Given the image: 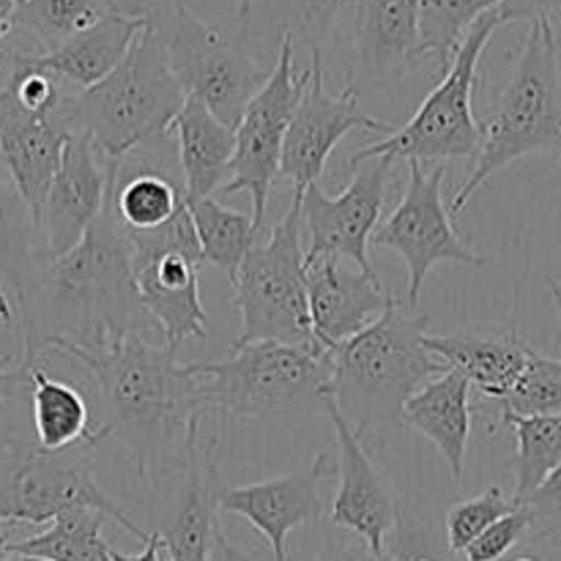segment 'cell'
Segmentation results:
<instances>
[{
	"label": "cell",
	"mask_w": 561,
	"mask_h": 561,
	"mask_svg": "<svg viewBox=\"0 0 561 561\" xmlns=\"http://www.w3.org/2000/svg\"><path fill=\"white\" fill-rule=\"evenodd\" d=\"M104 520L110 518L102 510H69L38 535L9 540V551L49 561H113V548L102 535Z\"/></svg>",
	"instance_id": "32"
},
{
	"label": "cell",
	"mask_w": 561,
	"mask_h": 561,
	"mask_svg": "<svg viewBox=\"0 0 561 561\" xmlns=\"http://www.w3.org/2000/svg\"><path fill=\"white\" fill-rule=\"evenodd\" d=\"M175 151L186 197H211L225 186L236 153V129L219 121L197 96H186L173 121Z\"/></svg>",
	"instance_id": "26"
},
{
	"label": "cell",
	"mask_w": 561,
	"mask_h": 561,
	"mask_svg": "<svg viewBox=\"0 0 561 561\" xmlns=\"http://www.w3.org/2000/svg\"><path fill=\"white\" fill-rule=\"evenodd\" d=\"M444 179L447 168L436 164L427 170L425 162L409 159V186L403 201L383 219L373 233L370 244L398 252L409 268V290L405 301L420 307L422 285L438 263H460V266H488L491 255H477L460 241L453 225L449 203H444Z\"/></svg>",
	"instance_id": "13"
},
{
	"label": "cell",
	"mask_w": 561,
	"mask_h": 561,
	"mask_svg": "<svg viewBox=\"0 0 561 561\" xmlns=\"http://www.w3.org/2000/svg\"><path fill=\"white\" fill-rule=\"evenodd\" d=\"M16 5H20V0H0V44H3V38L14 27Z\"/></svg>",
	"instance_id": "45"
},
{
	"label": "cell",
	"mask_w": 561,
	"mask_h": 561,
	"mask_svg": "<svg viewBox=\"0 0 561 561\" xmlns=\"http://www.w3.org/2000/svg\"><path fill=\"white\" fill-rule=\"evenodd\" d=\"M546 151H561L559 38L553 20H535L520 42L507 88L488 121H482V146L474 170L449 201L453 217L466 211L471 197L499 170Z\"/></svg>",
	"instance_id": "5"
},
{
	"label": "cell",
	"mask_w": 561,
	"mask_h": 561,
	"mask_svg": "<svg viewBox=\"0 0 561 561\" xmlns=\"http://www.w3.org/2000/svg\"><path fill=\"white\" fill-rule=\"evenodd\" d=\"M135 250V285L142 307L162 332V343L181 348L186 337H206L208 316L201 301L206 263L190 206L162 228L126 233Z\"/></svg>",
	"instance_id": "11"
},
{
	"label": "cell",
	"mask_w": 561,
	"mask_h": 561,
	"mask_svg": "<svg viewBox=\"0 0 561 561\" xmlns=\"http://www.w3.org/2000/svg\"><path fill=\"white\" fill-rule=\"evenodd\" d=\"M148 22H157L162 31L170 69L186 96L206 102L219 121L236 129L244 107L268 77L244 33L233 20L228 25L203 20L186 9L184 0L168 3Z\"/></svg>",
	"instance_id": "10"
},
{
	"label": "cell",
	"mask_w": 561,
	"mask_h": 561,
	"mask_svg": "<svg viewBox=\"0 0 561 561\" xmlns=\"http://www.w3.org/2000/svg\"><path fill=\"white\" fill-rule=\"evenodd\" d=\"M203 411L192 425L179 460V480L168 499H151L157 531L168 561H211L219 531V460L217 436Z\"/></svg>",
	"instance_id": "14"
},
{
	"label": "cell",
	"mask_w": 561,
	"mask_h": 561,
	"mask_svg": "<svg viewBox=\"0 0 561 561\" xmlns=\"http://www.w3.org/2000/svg\"><path fill=\"white\" fill-rule=\"evenodd\" d=\"M184 102L162 31L146 20L126 58L96 85L71 96L69 124L91 137L104 162L121 168L129 153L164 157L173 151V121Z\"/></svg>",
	"instance_id": "3"
},
{
	"label": "cell",
	"mask_w": 561,
	"mask_h": 561,
	"mask_svg": "<svg viewBox=\"0 0 561 561\" xmlns=\"http://www.w3.org/2000/svg\"><path fill=\"white\" fill-rule=\"evenodd\" d=\"M0 82H3V77H0Z\"/></svg>",
	"instance_id": "50"
},
{
	"label": "cell",
	"mask_w": 561,
	"mask_h": 561,
	"mask_svg": "<svg viewBox=\"0 0 561 561\" xmlns=\"http://www.w3.org/2000/svg\"><path fill=\"white\" fill-rule=\"evenodd\" d=\"M38 359H42V354L22 348V359L14 367H9V370H0V403L3 400H20L25 394L31 398V370L33 362Z\"/></svg>",
	"instance_id": "40"
},
{
	"label": "cell",
	"mask_w": 561,
	"mask_h": 561,
	"mask_svg": "<svg viewBox=\"0 0 561 561\" xmlns=\"http://www.w3.org/2000/svg\"><path fill=\"white\" fill-rule=\"evenodd\" d=\"M499 411L520 416L561 414V359L542 356L531 348L524 373L504 398L496 400Z\"/></svg>",
	"instance_id": "35"
},
{
	"label": "cell",
	"mask_w": 561,
	"mask_h": 561,
	"mask_svg": "<svg viewBox=\"0 0 561 561\" xmlns=\"http://www.w3.org/2000/svg\"><path fill=\"white\" fill-rule=\"evenodd\" d=\"M387 551L394 561H466L463 553L447 546V537L442 540L433 526L409 507H400Z\"/></svg>",
	"instance_id": "37"
},
{
	"label": "cell",
	"mask_w": 561,
	"mask_h": 561,
	"mask_svg": "<svg viewBox=\"0 0 561 561\" xmlns=\"http://www.w3.org/2000/svg\"><path fill=\"white\" fill-rule=\"evenodd\" d=\"M0 561H16V553L9 551V537H5V529H0Z\"/></svg>",
	"instance_id": "46"
},
{
	"label": "cell",
	"mask_w": 561,
	"mask_h": 561,
	"mask_svg": "<svg viewBox=\"0 0 561 561\" xmlns=\"http://www.w3.org/2000/svg\"><path fill=\"white\" fill-rule=\"evenodd\" d=\"M113 190L85 236L44 261L36 290L20 307L25 351L38 354L47 337L96 348L151 321L137 294L135 250L115 214Z\"/></svg>",
	"instance_id": "2"
},
{
	"label": "cell",
	"mask_w": 561,
	"mask_h": 561,
	"mask_svg": "<svg viewBox=\"0 0 561 561\" xmlns=\"http://www.w3.org/2000/svg\"><path fill=\"white\" fill-rule=\"evenodd\" d=\"M301 190H294L288 211L255 241L230 277L241 332L233 345L279 340V343H318L307 296V250L301 244Z\"/></svg>",
	"instance_id": "7"
},
{
	"label": "cell",
	"mask_w": 561,
	"mask_h": 561,
	"mask_svg": "<svg viewBox=\"0 0 561 561\" xmlns=\"http://www.w3.org/2000/svg\"><path fill=\"white\" fill-rule=\"evenodd\" d=\"M504 22H535V20H557L561 16V0H502L499 5Z\"/></svg>",
	"instance_id": "41"
},
{
	"label": "cell",
	"mask_w": 561,
	"mask_h": 561,
	"mask_svg": "<svg viewBox=\"0 0 561 561\" xmlns=\"http://www.w3.org/2000/svg\"><path fill=\"white\" fill-rule=\"evenodd\" d=\"M316 561H394L387 553H376L359 542V546H329Z\"/></svg>",
	"instance_id": "42"
},
{
	"label": "cell",
	"mask_w": 561,
	"mask_h": 561,
	"mask_svg": "<svg viewBox=\"0 0 561 561\" xmlns=\"http://www.w3.org/2000/svg\"><path fill=\"white\" fill-rule=\"evenodd\" d=\"M427 316L392 296L387 310L332 356V403L359 433L400 425L403 409L431 378L449 370L425 345Z\"/></svg>",
	"instance_id": "4"
},
{
	"label": "cell",
	"mask_w": 561,
	"mask_h": 561,
	"mask_svg": "<svg viewBox=\"0 0 561 561\" xmlns=\"http://www.w3.org/2000/svg\"><path fill=\"white\" fill-rule=\"evenodd\" d=\"M425 345L491 400L504 398L515 387L531 354V345L515 332L480 327L460 329L455 334H425Z\"/></svg>",
	"instance_id": "23"
},
{
	"label": "cell",
	"mask_w": 561,
	"mask_h": 561,
	"mask_svg": "<svg viewBox=\"0 0 561 561\" xmlns=\"http://www.w3.org/2000/svg\"><path fill=\"white\" fill-rule=\"evenodd\" d=\"M186 206H190L192 222H195L203 257L206 263L222 268L230 279L261 233L255 217L222 206L214 197H186Z\"/></svg>",
	"instance_id": "33"
},
{
	"label": "cell",
	"mask_w": 561,
	"mask_h": 561,
	"mask_svg": "<svg viewBox=\"0 0 561 561\" xmlns=\"http://www.w3.org/2000/svg\"><path fill=\"white\" fill-rule=\"evenodd\" d=\"M394 162L398 159L387 153L359 162L351 168L354 179L337 197L327 195L318 184L301 190V222L310 236L307 261L321 255H340L345 261H354L365 272H373L367 247L381 222L389 173Z\"/></svg>",
	"instance_id": "15"
},
{
	"label": "cell",
	"mask_w": 561,
	"mask_h": 561,
	"mask_svg": "<svg viewBox=\"0 0 561 561\" xmlns=\"http://www.w3.org/2000/svg\"><path fill=\"white\" fill-rule=\"evenodd\" d=\"M66 354L82 362L96 381L102 422L99 442L115 438L131 453L140 485L148 493L162 485L173 455H184L192 425L203 411L197 362H179V348L151 345L140 332L85 348L64 337H47L38 354Z\"/></svg>",
	"instance_id": "1"
},
{
	"label": "cell",
	"mask_w": 561,
	"mask_h": 561,
	"mask_svg": "<svg viewBox=\"0 0 561 561\" xmlns=\"http://www.w3.org/2000/svg\"><path fill=\"white\" fill-rule=\"evenodd\" d=\"M471 392L474 387L469 378L449 367L442 376L431 378L403 409L405 425L420 431L444 455L455 485L463 482L471 436Z\"/></svg>",
	"instance_id": "25"
},
{
	"label": "cell",
	"mask_w": 561,
	"mask_h": 561,
	"mask_svg": "<svg viewBox=\"0 0 561 561\" xmlns=\"http://www.w3.org/2000/svg\"><path fill=\"white\" fill-rule=\"evenodd\" d=\"M211 561H255V559L247 557V553H241L239 548H236L233 542L228 540V535H225V531H222V526H219L217 540H214Z\"/></svg>",
	"instance_id": "44"
},
{
	"label": "cell",
	"mask_w": 561,
	"mask_h": 561,
	"mask_svg": "<svg viewBox=\"0 0 561 561\" xmlns=\"http://www.w3.org/2000/svg\"><path fill=\"white\" fill-rule=\"evenodd\" d=\"M307 85H310V71H296V42L285 38L283 47L277 49L274 69L268 71L266 82L257 88L236 124L230 179L219 192L225 197L236 192H250L257 230L266 222L268 197L283 168L285 135Z\"/></svg>",
	"instance_id": "12"
},
{
	"label": "cell",
	"mask_w": 561,
	"mask_h": 561,
	"mask_svg": "<svg viewBox=\"0 0 561 561\" xmlns=\"http://www.w3.org/2000/svg\"><path fill=\"white\" fill-rule=\"evenodd\" d=\"M337 474L329 453H318L305 469L274 480L252 482L219 491V510L244 518L272 546L274 561H288L290 531L312 524L323 515L321 482Z\"/></svg>",
	"instance_id": "18"
},
{
	"label": "cell",
	"mask_w": 561,
	"mask_h": 561,
	"mask_svg": "<svg viewBox=\"0 0 561 561\" xmlns=\"http://www.w3.org/2000/svg\"><path fill=\"white\" fill-rule=\"evenodd\" d=\"M378 131L392 135V124L365 113L359 104V88L345 82L343 93H329L323 77V55H312L310 85L290 118L283 148L279 175L294 184V190L318 184L327 173V164L337 142L351 131Z\"/></svg>",
	"instance_id": "16"
},
{
	"label": "cell",
	"mask_w": 561,
	"mask_h": 561,
	"mask_svg": "<svg viewBox=\"0 0 561 561\" xmlns=\"http://www.w3.org/2000/svg\"><path fill=\"white\" fill-rule=\"evenodd\" d=\"M69 102L53 113H42L25 107L14 91L0 82V159L38 228L64 146L75 131L69 124Z\"/></svg>",
	"instance_id": "17"
},
{
	"label": "cell",
	"mask_w": 561,
	"mask_h": 561,
	"mask_svg": "<svg viewBox=\"0 0 561 561\" xmlns=\"http://www.w3.org/2000/svg\"><path fill=\"white\" fill-rule=\"evenodd\" d=\"M157 159L162 157L137 151L121 162L124 168H129V173H118V179H115L113 206L126 233L162 228L184 208V186L175 184L170 173L153 168Z\"/></svg>",
	"instance_id": "28"
},
{
	"label": "cell",
	"mask_w": 561,
	"mask_h": 561,
	"mask_svg": "<svg viewBox=\"0 0 561 561\" xmlns=\"http://www.w3.org/2000/svg\"><path fill=\"white\" fill-rule=\"evenodd\" d=\"M515 507H518L515 496H507L502 488H488L480 496L458 502L447 513V524H444L447 546L453 548L455 553H463L488 526L496 524V520L504 518L507 513H513Z\"/></svg>",
	"instance_id": "36"
},
{
	"label": "cell",
	"mask_w": 561,
	"mask_h": 561,
	"mask_svg": "<svg viewBox=\"0 0 561 561\" xmlns=\"http://www.w3.org/2000/svg\"><path fill=\"white\" fill-rule=\"evenodd\" d=\"M197 370L203 405L236 420L327 414L332 400V356L321 343L257 340L219 362H197Z\"/></svg>",
	"instance_id": "6"
},
{
	"label": "cell",
	"mask_w": 561,
	"mask_h": 561,
	"mask_svg": "<svg viewBox=\"0 0 561 561\" xmlns=\"http://www.w3.org/2000/svg\"><path fill=\"white\" fill-rule=\"evenodd\" d=\"M113 561H168V557H164L162 535L153 529L151 537L146 540V548H142L140 553H135V557H126V553L113 551Z\"/></svg>",
	"instance_id": "43"
},
{
	"label": "cell",
	"mask_w": 561,
	"mask_h": 561,
	"mask_svg": "<svg viewBox=\"0 0 561 561\" xmlns=\"http://www.w3.org/2000/svg\"><path fill=\"white\" fill-rule=\"evenodd\" d=\"M118 168L104 162L85 131H71L42 211L47 261L69 252L102 214Z\"/></svg>",
	"instance_id": "19"
},
{
	"label": "cell",
	"mask_w": 561,
	"mask_h": 561,
	"mask_svg": "<svg viewBox=\"0 0 561 561\" xmlns=\"http://www.w3.org/2000/svg\"><path fill=\"white\" fill-rule=\"evenodd\" d=\"M535 537V520L526 504H518L513 513L488 526L474 542L463 551L466 561H504L524 540Z\"/></svg>",
	"instance_id": "38"
},
{
	"label": "cell",
	"mask_w": 561,
	"mask_h": 561,
	"mask_svg": "<svg viewBox=\"0 0 561 561\" xmlns=\"http://www.w3.org/2000/svg\"><path fill=\"white\" fill-rule=\"evenodd\" d=\"M504 561H542L540 557H531V553H520V557H507Z\"/></svg>",
	"instance_id": "48"
},
{
	"label": "cell",
	"mask_w": 561,
	"mask_h": 561,
	"mask_svg": "<svg viewBox=\"0 0 561 561\" xmlns=\"http://www.w3.org/2000/svg\"><path fill=\"white\" fill-rule=\"evenodd\" d=\"M351 263L354 261L340 255L307 261L312 334L323 348H334L370 327L392 299L376 272H365L359 266L351 268Z\"/></svg>",
	"instance_id": "22"
},
{
	"label": "cell",
	"mask_w": 561,
	"mask_h": 561,
	"mask_svg": "<svg viewBox=\"0 0 561 561\" xmlns=\"http://www.w3.org/2000/svg\"><path fill=\"white\" fill-rule=\"evenodd\" d=\"M348 85L381 88L398 82L422 58L411 0H348Z\"/></svg>",
	"instance_id": "21"
},
{
	"label": "cell",
	"mask_w": 561,
	"mask_h": 561,
	"mask_svg": "<svg viewBox=\"0 0 561 561\" xmlns=\"http://www.w3.org/2000/svg\"><path fill=\"white\" fill-rule=\"evenodd\" d=\"M36 230V219L16 186L0 181V321L3 323L14 321L9 290L16 296V307L25 305L36 290L44 266L33 252Z\"/></svg>",
	"instance_id": "29"
},
{
	"label": "cell",
	"mask_w": 561,
	"mask_h": 561,
	"mask_svg": "<svg viewBox=\"0 0 561 561\" xmlns=\"http://www.w3.org/2000/svg\"><path fill=\"white\" fill-rule=\"evenodd\" d=\"M93 447L75 444L44 449L42 444H3L0 447V529L14 524H53L69 510H102L110 520L146 542L151 531L140 529L93 477Z\"/></svg>",
	"instance_id": "9"
},
{
	"label": "cell",
	"mask_w": 561,
	"mask_h": 561,
	"mask_svg": "<svg viewBox=\"0 0 561 561\" xmlns=\"http://www.w3.org/2000/svg\"><path fill=\"white\" fill-rule=\"evenodd\" d=\"M524 504L531 510L535 537H561V463Z\"/></svg>",
	"instance_id": "39"
},
{
	"label": "cell",
	"mask_w": 561,
	"mask_h": 561,
	"mask_svg": "<svg viewBox=\"0 0 561 561\" xmlns=\"http://www.w3.org/2000/svg\"><path fill=\"white\" fill-rule=\"evenodd\" d=\"M14 553V551H11ZM16 561H49V559H38V557H25V553H16Z\"/></svg>",
	"instance_id": "49"
},
{
	"label": "cell",
	"mask_w": 561,
	"mask_h": 561,
	"mask_svg": "<svg viewBox=\"0 0 561 561\" xmlns=\"http://www.w3.org/2000/svg\"><path fill=\"white\" fill-rule=\"evenodd\" d=\"M348 0H241L233 25L252 47L279 49L285 38L323 55Z\"/></svg>",
	"instance_id": "24"
},
{
	"label": "cell",
	"mask_w": 561,
	"mask_h": 561,
	"mask_svg": "<svg viewBox=\"0 0 561 561\" xmlns=\"http://www.w3.org/2000/svg\"><path fill=\"white\" fill-rule=\"evenodd\" d=\"M502 11L493 9L482 14L463 38L453 64L444 71L431 93L422 99L409 124L394 129L383 140L359 148L348 159V168L373 157L416 159V162H447V159H469L480 153L482 124L474 115V88L480 77L482 53L499 27H504Z\"/></svg>",
	"instance_id": "8"
},
{
	"label": "cell",
	"mask_w": 561,
	"mask_h": 561,
	"mask_svg": "<svg viewBox=\"0 0 561 561\" xmlns=\"http://www.w3.org/2000/svg\"><path fill=\"white\" fill-rule=\"evenodd\" d=\"M31 381L36 444H42L44 449H66L85 442L99 444L91 403L80 389L47 376L42 359L33 362Z\"/></svg>",
	"instance_id": "30"
},
{
	"label": "cell",
	"mask_w": 561,
	"mask_h": 561,
	"mask_svg": "<svg viewBox=\"0 0 561 561\" xmlns=\"http://www.w3.org/2000/svg\"><path fill=\"white\" fill-rule=\"evenodd\" d=\"M327 416L334 427V436H337L340 453V488L329 520L337 529L359 537L370 551L387 553L389 535H392L394 524H398V502L389 493L387 482L378 477L370 455L362 447V433L340 414V409L332 400L327 405Z\"/></svg>",
	"instance_id": "20"
},
{
	"label": "cell",
	"mask_w": 561,
	"mask_h": 561,
	"mask_svg": "<svg viewBox=\"0 0 561 561\" xmlns=\"http://www.w3.org/2000/svg\"><path fill=\"white\" fill-rule=\"evenodd\" d=\"M551 296H553V305H557L559 327H561V285L559 283H551Z\"/></svg>",
	"instance_id": "47"
},
{
	"label": "cell",
	"mask_w": 561,
	"mask_h": 561,
	"mask_svg": "<svg viewBox=\"0 0 561 561\" xmlns=\"http://www.w3.org/2000/svg\"><path fill=\"white\" fill-rule=\"evenodd\" d=\"M411 3H414L422 55H431L438 75H444L474 22L488 11L499 9L502 0H411Z\"/></svg>",
	"instance_id": "34"
},
{
	"label": "cell",
	"mask_w": 561,
	"mask_h": 561,
	"mask_svg": "<svg viewBox=\"0 0 561 561\" xmlns=\"http://www.w3.org/2000/svg\"><path fill=\"white\" fill-rule=\"evenodd\" d=\"M499 420L518 442L510 469L515 474V502L524 504L561 463V414L520 416L499 411Z\"/></svg>",
	"instance_id": "31"
},
{
	"label": "cell",
	"mask_w": 561,
	"mask_h": 561,
	"mask_svg": "<svg viewBox=\"0 0 561 561\" xmlns=\"http://www.w3.org/2000/svg\"><path fill=\"white\" fill-rule=\"evenodd\" d=\"M142 25H146V20H140V16L118 11V14L104 16L99 25L88 27L85 33L66 42L64 47L49 49V53H27V60L58 75L77 91H85V88L104 80L126 58Z\"/></svg>",
	"instance_id": "27"
}]
</instances>
